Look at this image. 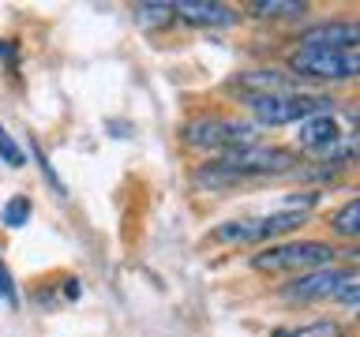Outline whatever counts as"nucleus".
<instances>
[{
    "mask_svg": "<svg viewBox=\"0 0 360 337\" xmlns=\"http://www.w3.org/2000/svg\"><path fill=\"white\" fill-rule=\"evenodd\" d=\"M300 161L292 150L281 146H240V150H225L214 161H207V168L199 173V184H236L248 176H281L292 173Z\"/></svg>",
    "mask_w": 360,
    "mask_h": 337,
    "instance_id": "1",
    "label": "nucleus"
},
{
    "mask_svg": "<svg viewBox=\"0 0 360 337\" xmlns=\"http://www.w3.org/2000/svg\"><path fill=\"white\" fill-rule=\"evenodd\" d=\"M334 247L323 240H292V244H270L259 255H252V266L259 274H281V270H319L326 263H334Z\"/></svg>",
    "mask_w": 360,
    "mask_h": 337,
    "instance_id": "2",
    "label": "nucleus"
},
{
    "mask_svg": "<svg viewBox=\"0 0 360 337\" xmlns=\"http://www.w3.org/2000/svg\"><path fill=\"white\" fill-rule=\"evenodd\" d=\"M255 112V120L263 128H281V124H300L308 117H323V112H334L338 101L334 98H323V94H274V98H252L248 101Z\"/></svg>",
    "mask_w": 360,
    "mask_h": 337,
    "instance_id": "3",
    "label": "nucleus"
},
{
    "mask_svg": "<svg viewBox=\"0 0 360 337\" xmlns=\"http://www.w3.org/2000/svg\"><path fill=\"white\" fill-rule=\"evenodd\" d=\"M184 143L199 146V150H240V146H255V124L229 120V117H199L184 124Z\"/></svg>",
    "mask_w": 360,
    "mask_h": 337,
    "instance_id": "4",
    "label": "nucleus"
},
{
    "mask_svg": "<svg viewBox=\"0 0 360 337\" xmlns=\"http://www.w3.org/2000/svg\"><path fill=\"white\" fill-rule=\"evenodd\" d=\"M289 67L297 79H315V83H345L360 75V49L345 53H323V49H297L289 56Z\"/></svg>",
    "mask_w": 360,
    "mask_h": 337,
    "instance_id": "5",
    "label": "nucleus"
},
{
    "mask_svg": "<svg viewBox=\"0 0 360 337\" xmlns=\"http://www.w3.org/2000/svg\"><path fill=\"white\" fill-rule=\"evenodd\" d=\"M297 225H304L300 210H278V213L259 218V221H229V225H221V229H214V240L218 244H252V240H266V236L292 232Z\"/></svg>",
    "mask_w": 360,
    "mask_h": 337,
    "instance_id": "6",
    "label": "nucleus"
},
{
    "mask_svg": "<svg viewBox=\"0 0 360 337\" xmlns=\"http://www.w3.org/2000/svg\"><path fill=\"white\" fill-rule=\"evenodd\" d=\"M297 146L308 154H319V157H345L349 154V131L338 128L334 112H323V117H308L300 120L297 128Z\"/></svg>",
    "mask_w": 360,
    "mask_h": 337,
    "instance_id": "7",
    "label": "nucleus"
},
{
    "mask_svg": "<svg viewBox=\"0 0 360 337\" xmlns=\"http://www.w3.org/2000/svg\"><path fill=\"white\" fill-rule=\"evenodd\" d=\"M353 277V270H338V266H319L308 270V274L292 277L285 285V300L292 303H311V300H334L338 289Z\"/></svg>",
    "mask_w": 360,
    "mask_h": 337,
    "instance_id": "8",
    "label": "nucleus"
},
{
    "mask_svg": "<svg viewBox=\"0 0 360 337\" xmlns=\"http://www.w3.org/2000/svg\"><path fill=\"white\" fill-rule=\"evenodd\" d=\"M360 45V27L349 19H334V22H315L300 34V49H323V53H345Z\"/></svg>",
    "mask_w": 360,
    "mask_h": 337,
    "instance_id": "9",
    "label": "nucleus"
},
{
    "mask_svg": "<svg viewBox=\"0 0 360 337\" xmlns=\"http://www.w3.org/2000/svg\"><path fill=\"white\" fill-rule=\"evenodd\" d=\"M297 75H285V72H274V67H263V72H244L236 75V90L252 101V98H274V94H297Z\"/></svg>",
    "mask_w": 360,
    "mask_h": 337,
    "instance_id": "10",
    "label": "nucleus"
},
{
    "mask_svg": "<svg viewBox=\"0 0 360 337\" xmlns=\"http://www.w3.org/2000/svg\"><path fill=\"white\" fill-rule=\"evenodd\" d=\"M173 15H180L184 22H195V27H233L236 22V11L225 8V4H207V0H176Z\"/></svg>",
    "mask_w": 360,
    "mask_h": 337,
    "instance_id": "11",
    "label": "nucleus"
},
{
    "mask_svg": "<svg viewBox=\"0 0 360 337\" xmlns=\"http://www.w3.org/2000/svg\"><path fill=\"white\" fill-rule=\"evenodd\" d=\"M255 19H292V15H304L308 4H297V0H255L248 4Z\"/></svg>",
    "mask_w": 360,
    "mask_h": 337,
    "instance_id": "12",
    "label": "nucleus"
},
{
    "mask_svg": "<svg viewBox=\"0 0 360 337\" xmlns=\"http://www.w3.org/2000/svg\"><path fill=\"white\" fill-rule=\"evenodd\" d=\"M330 229L338 232V236H345V240H356L360 236V202L356 199H349L342 210L330 218Z\"/></svg>",
    "mask_w": 360,
    "mask_h": 337,
    "instance_id": "13",
    "label": "nucleus"
},
{
    "mask_svg": "<svg viewBox=\"0 0 360 337\" xmlns=\"http://www.w3.org/2000/svg\"><path fill=\"white\" fill-rule=\"evenodd\" d=\"M274 337H342V326L334 319H323V322H308V326H292V330H278Z\"/></svg>",
    "mask_w": 360,
    "mask_h": 337,
    "instance_id": "14",
    "label": "nucleus"
},
{
    "mask_svg": "<svg viewBox=\"0 0 360 337\" xmlns=\"http://www.w3.org/2000/svg\"><path fill=\"white\" fill-rule=\"evenodd\" d=\"M135 19H139V27H150V30H158V27H165L169 19H173V8L169 4H139L135 8Z\"/></svg>",
    "mask_w": 360,
    "mask_h": 337,
    "instance_id": "15",
    "label": "nucleus"
},
{
    "mask_svg": "<svg viewBox=\"0 0 360 337\" xmlns=\"http://www.w3.org/2000/svg\"><path fill=\"white\" fill-rule=\"evenodd\" d=\"M30 221V199L27 195H11L8 206H4V225L8 229H22Z\"/></svg>",
    "mask_w": 360,
    "mask_h": 337,
    "instance_id": "16",
    "label": "nucleus"
},
{
    "mask_svg": "<svg viewBox=\"0 0 360 337\" xmlns=\"http://www.w3.org/2000/svg\"><path fill=\"white\" fill-rule=\"evenodd\" d=\"M0 157H4L11 168H19V165H22V150L15 146V139H11L4 128H0Z\"/></svg>",
    "mask_w": 360,
    "mask_h": 337,
    "instance_id": "17",
    "label": "nucleus"
},
{
    "mask_svg": "<svg viewBox=\"0 0 360 337\" xmlns=\"http://www.w3.org/2000/svg\"><path fill=\"white\" fill-rule=\"evenodd\" d=\"M0 300H4L8 308H15V303H19L15 281H11V274H8V266H4V263H0Z\"/></svg>",
    "mask_w": 360,
    "mask_h": 337,
    "instance_id": "18",
    "label": "nucleus"
},
{
    "mask_svg": "<svg viewBox=\"0 0 360 337\" xmlns=\"http://www.w3.org/2000/svg\"><path fill=\"white\" fill-rule=\"evenodd\" d=\"M30 154H34V161H38V165H41V173H45V176H49V184H53V187H56V191H60V195H64V184H60V176H56V173H53V168H49V161H45V154L38 150V143H30Z\"/></svg>",
    "mask_w": 360,
    "mask_h": 337,
    "instance_id": "19",
    "label": "nucleus"
},
{
    "mask_svg": "<svg viewBox=\"0 0 360 337\" xmlns=\"http://www.w3.org/2000/svg\"><path fill=\"white\" fill-rule=\"evenodd\" d=\"M0 53H4L8 60H15V41H0Z\"/></svg>",
    "mask_w": 360,
    "mask_h": 337,
    "instance_id": "20",
    "label": "nucleus"
}]
</instances>
